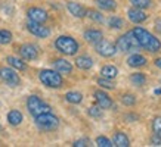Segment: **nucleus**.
Instances as JSON below:
<instances>
[{
  "mask_svg": "<svg viewBox=\"0 0 161 147\" xmlns=\"http://www.w3.org/2000/svg\"><path fill=\"white\" fill-rule=\"evenodd\" d=\"M132 31L141 47H143L145 50H149L151 53H155V52L161 50V41L154 34H151L148 29L142 28V27H135Z\"/></svg>",
  "mask_w": 161,
  "mask_h": 147,
  "instance_id": "nucleus-1",
  "label": "nucleus"
},
{
  "mask_svg": "<svg viewBox=\"0 0 161 147\" xmlns=\"http://www.w3.org/2000/svg\"><path fill=\"white\" fill-rule=\"evenodd\" d=\"M55 49L65 56H74V54H77L80 46H78L77 40L71 35H59L55 40Z\"/></svg>",
  "mask_w": 161,
  "mask_h": 147,
  "instance_id": "nucleus-2",
  "label": "nucleus"
},
{
  "mask_svg": "<svg viewBox=\"0 0 161 147\" xmlns=\"http://www.w3.org/2000/svg\"><path fill=\"white\" fill-rule=\"evenodd\" d=\"M39 79L47 88H61L64 84L62 75L55 69H42L39 72Z\"/></svg>",
  "mask_w": 161,
  "mask_h": 147,
  "instance_id": "nucleus-3",
  "label": "nucleus"
},
{
  "mask_svg": "<svg viewBox=\"0 0 161 147\" xmlns=\"http://www.w3.org/2000/svg\"><path fill=\"white\" fill-rule=\"evenodd\" d=\"M115 47H117V50L121 52V53H130V52H136V50L141 49V46L137 43V40H136V37H135V34H133V31H129L126 34L120 35L117 38Z\"/></svg>",
  "mask_w": 161,
  "mask_h": 147,
  "instance_id": "nucleus-4",
  "label": "nucleus"
},
{
  "mask_svg": "<svg viewBox=\"0 0 161 147\" xmlns=\"http://www.w3.org/2000/svg\"><path fill=\"white\" fill-rule=\"evenodd\" d=\"M34 122L42 131H55L59 128V118L52 112H46L34 116Z\"/></svg>",
  "mask_w": 161,
  "mask_h": 147,
  "instance_id": "nucleus-5",
  "label": "nucleus"
},
{
  "mask_svg": "<svg viewBox=\"0 0 161 147\" xmlns=\"http://www.w3.org/2000/svg\"><path fill=\"white\" fill-rule=\"evenodd\" d=\"M27 109H28V112L31 116H37V115H42V113H46V112H52V108H50V104L42 100L39 96H30L27 99Z\"/></svg>",
  "mask_w": 161,
  "mask_h": 147,
  "instance_id": "nucleus-6",
  "label": "nucleus"
},
{
  "mask_svg": "<svg viewBox=\"0 0 161 147\" xmlns=\"http://www.w3.org/2000/svg\"><path fill=\"white\" fill-rule=\"evenodd\" d=\"M0 78L5 84H8L9 87H18L21 84V78L19 75L16 74L14 68H10V66H3V68H0Z\"/></svg>",
  "mask_w": 161,
  "mask_h": 147,
  "instance_id": "nucleus-7",
  "label": "nucleus"
},
{
  "mask_svg": "<svg viewBox=\"0 0 161 147\" xmlns=\"http://www.w3.org/2000/svg\"><path fill=\"white\" fill-rule=\"evenodd\" d=\"M95 50H96V53L99 56H102V58H112L114 54L117 53V47H115V44H112L111 41H108V40H99L98 43H95Z\"/></svg>",
  "mask_w": 161,
  "mask_h": 147,
  "instance_id": "nucleus-8",
  "label": "nucleus"
},
{
  "mask_svg": "<svg viewBox=\"0 0 161 147\" xmlns=\"http://www.w3.org/2000/svg\"><path fill=\"white\" fill-rule=\"evenodd\" d=\"M27 29L30 34H33L37 38H47L50 35L49 27H46L44 24H39V22H33V21L27 22Z\"/></svg>",
  "mask_w": 161,
  "mask_h": 147,
  "instance_id": "nucleus-9",
  "label": "nucleus"
},
{
  "mask_svg": "<svg viewBox=\"0 0 161 147\" xmlns=\"http://www.w3.org/2000/svg\"><path fill=\"white\" fill-rule=\"evenodd\" d=\"M27 16H28V21H33V22H39V24H44L46 21L49 19V13L46 12L42 8H37V6H33L27 10Z\"/></svg>",
  "mask_w": 161,
  "mask_h": 147,
  "instance_id": "nucleus-10",
  "label": "nucleus"
},
{
  "mask_svg": "<svg viewBox=\"0 0 161 147\" xmlns=\"http://www.w3.org/2000/svg\"><path fill=\"white\" fill-rule=\"evenodd\" d=\"M19 54L24 60H36L39 58V47L33 43H25L19 47Z\"/></svg>",
  "mask_w": 161,
  "mask_h": 147,
  "instance_id": "nucleus-11",
  "label": "nucleus"
},
{
  "mask_svg": "<svg viewBox=\"0 0 161 147\" xmlns=\"http://www.w3.org/2000/svg\"><path fill=\"white\" fill-rule=\"evenodd\" d=\"M93 97H95V102H96V104H98L101 109H111L112 106H114V102H112V99L108 96L105 91H102V90H96L95 93H93Z\"/></svg>",
  "mask_w": 161,
  "mask_h": 147,
  "instance_id": "nucleus-12",
  "label": "nucleus"
},
{
  "mask_svg": "<svg viewBox=\"0 0 161 147\" xmlns=\"http://www.w3.org/2000/svg\"><path fill=\"white\" fill-rule=\"evenodd\" d=\"M52 63H53V69L58 71L61 75H69L73 72V65L67 59H55Z\"/></svg>",
  "mask_w": 161,
  "mask_h": 147,
  "instance_id": "nucleus-13",
  "label": "nucleus"
},
{
  "mask_svg": "<svg viewBox=\"0 0 161 147\" xmlns=\"http://www.w3.org/2000/svg\"><path fill=\"white\" fill-rule=\"evenodd\" d=\"M127 18L132 21L133 24H142L148 19V15L143 12V9H137V8H130L127 10Z\"/></svg>",
  "mask_w": 161,
  "mask_h": 147,
  "instance_id": "nucleus-14",
  "label": "nucleus"
},
{
  "mask_svg": "<svg viewBox=\"0 0 161 147\" xmlns=\"http://www.w3.org/2000/svg\"><path fill=\"white\" fill-rule=\"evenodd\" d=\"M67 9H68V12L73 15V16L78 18V19L84 18V16H86V10H87L83 5H80L77 2H73V0L67 2Z\"/></svg>",
  "mask_w": 161,
  "mask_h": 147,
  "instance_id": "nucleus-15",
  "label": "nucleus"
},
{
  "mask_svg": "<svg viewBox=\"0 0 161 147\" xmlns=\"http://www.w3.org/2000/svg\"><path fill=\"white\" fill-rule=\"evenodd\" d=\"M83 37H84V40H86L87 43L95 44V43H98L99 40L103 38V34H102V31H101V29L89 28V29H86V31L83 33Z\"/></svg>",
  "mask_w": 161,
  "mask_h": 147,
  "instance_id": "nucleus-16",
  "label": "nucleus"
},
{
  "mask_svg": "<svg viewBox=\"0 0 161 147\" xmlns=\"http://www.w3.org/2000/svg\"><path fill=\"white\" fill-rule=\"evenodd\" d=\"M75 66L78 69H81V71H89V69L93 68V59L89 56V54H81V56H77L75 58Z\"/></svg>",
  "mask_w": 161,
  "mask_h": 147,
  "instance_id": "nucleus-17",
  "label": "nucleus"
},
{
  "mask_svg": "<svg viewBox=\"0 0 161 147\" xmlns=\"http://www.w3.org/2000/svg\"><path fill=\"white\" fill-rule=\"evenodd\" d=\"M147 62H148L147 58L139 53H133L127 58V65H129L130 68H142V66L147 65Z\"/></svg>",
  "mask_w": 161,
  "mask_h": 147,
  "instance_id": "nucleus-18",
  "label": "nucleus"
},
{
  "mask_svg": "<svg viewBox=\"0 0 161 147\" xmlns=\"http://www.w3.org/2000/svg\"><path fill=\"white\" fill-rule=\"evenodd\" d=\"M6 119H8L9 125H12V127H18V125H21L22 121H24V115H22L18 109H12V110L8 112Z\"/></svg>",
  "mask_w": 161,
  "mask_h": 147,
  "instance_id": "nucleus-19",
  "label": "nucleus"
},
{
  "mask_svg": "<svg viewBox=\"0 0 161 147\" xmlns=\"http://www.w3.org/2000/svg\"><path fill=\"white\" fill-rule=\"evenodd\" d=\"M6 62L9 63L10 68L18 69V71H25V69L28 68V66H27V63H25V60L22 58H16V56H8V58H6Z\"/></svg>",
  "mask_w": 161,
  "mask_h": 147,
  "instance_id": "nucleus-20",
  "label": "nucleus"
},
{
  "mask_svg": "<svg viewBox=\"0 0 161 147\" xmlns=\"http://www.w3.org/2000/svg\"><path fill=\"white\" fill-rule=\"evenodd\" d=\"M112 144L117 147H129L130 146V140H129V137L124 132L117 131L114 134V137H112Z\"/></svg>",
  "mask_w": 161,
  "mask_h": 147,
  "instance_id": "nucleus-21",
  "label": "nucleus"
},
{
  "mask_svg": "<svg viewBox=\"0 0 161 147\" xmlns=\"http://www.w3.org/2000/svg\"><path fill=\"white\" fill-rule=\"evenodd\" d=\"M95 3L101 10H107V12H114L117 9V2L115 0H95Z\"/></svg>",
  "mask_w": 161,
  "mask_h": 147,
  "instance_id": "nucleus-22",
  "label": "nucleus"
},
{
  "mask_svg": "<svg viewBox=\"0 0 161 147\" xmlns=\"http://www.w3.org/2000/svg\"><path fill=\"white\" fill-rule=\"evenodd\" d=\"M99 74H101V77L114 79L118 75V69H117V66H114V65H105V66L101 68V72Z\"/></svg>",
  "mask_w": 161,
  "mask_h": 147,
  "instance_id": "nucleus-23",
  "label": "nucleus"
},
{
  "mask_svg": "<svg viewBox=\"0 0 161 147\" xmlns=\"http://www.w3.org/2000/svg\"><path fill=\"white\" fill-rule=\"evenodd\" d=\"M64 97L71 104H80V103L83 102V94L80 93V91H68V93H65Z\"/></svg>",
  "mask_w": 161,
  "mask_h": 147,
  "instance_id": "nucleus-24",
  "label": "nucleus"
},
{
  "mask_svg": "<svg viewBox=\"0 0 161 147\" xmlns=\"http://www.w3.org/2000/svg\"><path fill=\"white\" fill-rule=\"evenodd\" d=\"M130 83L133 85H136V87H142V85H145V83H147V77H145V74H142V72H135L130 75Z\"/></svg>",
  "mask_w": 161,
  "mask_h": 147,
  "instance_id": "nucleus-25",
  "label": "nucleus"
},
{
  "mask_svg": "<svg viewBox=\"0 0 161 147\" xmlns=\"http://www.w3.org/2000/svg\"><path fill=\"white\" fill-rule=\"evenodd\" d=\"M86 16H87L89 19H92L93 22H98V24L103 22V16H102V13H101L99 10L87 9V10H86Z\"/></svg>",
  "mask_w": 161,
  "mask_h": 147,
  "instance_id": "nucleus-26",
  "label": "nucleus"
},
{
  "mask_svg": "<svg viewBox=\"0 0 161 147\" xmlns=\"http://www.w3.org/2000/svg\"><path fill=\"white\" fill-rule=\"evenodd\" d=\"M14 40V35L9 29H0V44L2 46H6V44H10Z\"/></svg>",
  "mask_w": 161,
  "mask_h": 147,
  "instance_id": "nucleus-27",
  "label": "nucleus"
},
{
  "mask_svg": "<svg viewBox=\"0 0 161 147\" xmlns=\"http://www.w3.org/2000/svg\"><path fill=\"white\" fill-rule=\"evenodd\" d=\"M96 83H98V85H101L102 88H107V90H114L115 88V83L109 78H105V77H99Z\"/></svg>",
  "mask_w": 161,
  "mask_h": 147,
  "instance_id": "nucleus-28",
  "label": "nucleus"
},
{
  "mask_svg": "<svg viewBox=\"0 0 161 147\" xmlns=\"http://www.w3.org/2000/svg\"><path fill=\"white\" fill-rule=\"evenodd\" d=\"M108 25H109V28H114V29H120L123 28V25H124V21L120 18V16H111L109 19H108Z\"/></svg>",
  "mask_w": 161,
  "mask_h": 147,
  "instance_id": "nucleus-29",
  "label": "nucleus"
},
{
  "mask_svg": "<svg viewBox=\"0 0 161 147\" xmlns=\"http://www.w3.org/2000/svg\"><path fill=\"white\" fill-rule=\"evenodd\" d=\"M87 115H89L90 118H95V119H98V118H102L103 109H101L98 104H96V106H92V108L87 109Z\"/></svg>",
  "mask_w": 161,
  "mask_h": 147,
  "instance_id": "nucleus-30",
  "label": "nucleus"
},
{
  "mask_svg": "<svg viewBox=\"0 0 161 147\" xmlns=\"http://www.w3.org/2000/svg\"><path fill=\"white\" fill-rule=\"evenodd\" d=\"M132 3L133 8H137V9H147L151 6V0H129Z\"/></svg>",
  "mask_w": 161,
  "mask_h": 147,
  "instance_id": "nucleus-31",
  "label": "nucleus"
},
{
  "mask_svg": "<svg viewBox=\"0 0 161 147\" xmlns=\"http://www.w3.org/2000/svg\"><path fill=\"white\" fill-rule=\"evenodd\" d=\"M121 103L124 106H133V104H136V97L130 93H126L121 96Z\"/></svg>",
  "mask_w": 161,
  "mask_h": 147,
  "instance_id": "nucleus-32",
  "label": "nucleus"
},
{
  "mask_svg": "<svg viewBox=\"0 0 161 147\" xmlns=\"http://www.w3.org/2000/svg\"><path fill=\"white\" fill-rule=\"evenodd\" d=\"M152 131L157 137H161V116H155L152 119Z\"/></svg>",
  "mask_w": 161,
  "mask_h": 147,
  "instance_id": "nucleus-33",
  "label": "nucleus"
},
{
  "mask_svg": "<svg viewBox=\"0 0 161 147\" xmlns=\"http://www.w3.org/2000/svg\"><path fill=\"white\" fill-rule=\"evenodd\" d=\"M95 143H96V146H99V147H111V146H114L111 140L107 138L105 135H99V137H96Z\"/></svg>",
  "mask_w": 161,
  "mask_h": 147,
  "instance_id": "nucleus-34",
  "label": "nucleus"
},
{
  "mask_svg": "<svg viewBox=\"0 0 161 147\" xmlns=\"http://www.w3.org/2000/svg\"><path fill=\"white\" fill-rule=\"evenodd\" d=\"M74 147H86V146H90V140L89 138H80V140H75L73 143Z\"/></svg>",
  "mask_w": 161,
  "mask_h": 147,
  "instance_id": "nucleus-35",
  "label": "nucleus"
},
{
  "mask_svg": "<svg viewBox=\"0 0 161 147\" xmlns=\"http://www.w3.org/2000/svg\"><path fill=\"white\" fill-rule=\"evenodd\" d=\"M155 31L161 35V18H157L155 19Z\"/></svg>",
  "mask_w": 161,
  "mask_h": 147,
  "instance_id": "nucleus-36",
  "label": "nucleus"
},
{
  "mask_svg": "<svg viewBox=\"0 0 161 147\" xmlns=\"http://www.w3.org/2000/svg\"><path fill=\"white\" fill-rule=\"evenodd\" d=\"M151 144L152 146H161V137H157L155 135V137L151 140Z\"/></svg>",
  "mask_w": 161,
  "mask_h": 147,
  "instance_id": "nucleus-37",
  "label": "nucleus"
},
{
  "mask_svg": "<svg viewBox=\"0 0 161 147\" xmlns=\"http://www.w3.org/2000/svg\"><path fill=\"white\" fill-rule=\"evenodd\" d=\"M155 66H157V68H160V69H161V58L155 59Z\"/></svg>",
  "mask_w": 161,
  "mask_h": 147,
  "instance_id": "nucleus-38",
  "label": "nucleus"
},
{
  "mask_svg": "<svg viewBox=\"0 0 161 147\" xmlns=\"http://www.w3.org/2000/svg\"><path fill=\"white\" fill-rule=\"evenodd\" d=\"M3 132H5V128H3V125L0 124V134H3Z\"/></svg>",
  "mask_w": 161,
  "mask_h": 147,
  "instance_id": "nucleus-39",
  "label": "nucleus"
},
{
  "mask_svg": "<svg viewBox=\"0 0 161 147\" xmlns=\"http://www.w3.org/2000/svg\"><path fill=\"white\" fill-rule=\"evenodd\" d=\"M160 81H161V79H160Z\"/></svg>",
  "mask_w": 161,
  "mask_h": 147,
  "instance_id": "nucleus-40",
  "label": "nucleus"
}]
</instances>
